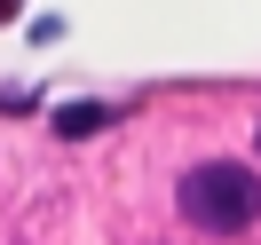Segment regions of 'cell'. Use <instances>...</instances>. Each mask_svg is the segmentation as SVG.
<instances>
[{"label": "cell", "instance_id": "6da1fadb", "mask_svg": "<svg viewBox=\"0 0 261 245\" xmlns=\"http://www.w3.org/2000/svg\"><path fill=\"white\" fill-rule=\"evenodd\" d=\"M253 213H261V182H253V166L214 158V166H190V174H182V222H190V229L229 237V229H245Z\"/></svg>", "mask_w": 261, "mask_h": 245}, {"label": "cell", "instance_id": "7a4b0ae2", "mask_svg": "<svg viewBox=\"0 0 261 245\" xmlns=\"http://www.w3.org/2000/svg\"><path fill=\"white\" fill-rule=\"evenodd\" d=\"M95 127H111L103 103H64V111H56V134H95Z\"/></svg>", "mask_w": 261, "mask_h": 245}, {"label": "cell", "instance_id": "3957f363", "mask_svg": "<svg viewBox=\"0 0 261 245\" xmlns=\"http://www.w3.org/2000/svg\"><path fill=\"white\" fill-rule=\"evenodd\" d=\"M8 16H16V0H0V24H8Z\"/></svg>", "mask_w": 261, "mask_h": 245}]
</instances>
